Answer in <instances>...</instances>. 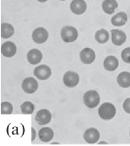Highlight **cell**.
Returning <instances> with one entry per match:
<instances>
[{"label": "cell", "mask_w": 130, "mask_h": 146, "mask_svg": "<svg viewBox=\"0 0 130 146\" xmlns=\"http://www.w3.org/2000/svg\"><path fill=\"white\" fill-rule=\"evenodd\" d=\"M116 107L110 103H104L98 110L99 116L104 120H110L116 115Z\"/></svg>", "instance_id": "6da1fadb"}, {"label": "cell", "mask_w": 130, "mask_h": 146, "mask_svg": "<svg viewBox=\"0 0 130 146\" xmlns=\"http://www.w3.org/2000/svg\"><path fill=\"white\" fill-rule=\"evenodd\" d=\"M78 37V32L72 26H65L61 31V38L66 43H72L76 41Z\"/></svg>", "instance_id": "7a4b0ae2"}, {"label": "cell", "mask_w": 130, "mask_h": 146, "mask_svg": "<svg viewBox=\"0 0 130 146\" xmlns=\"http://www.w3.org/2000/svg\"><path fill=\"white\" fill-rule=\"evenodd\" d=\"M100 101V95L97 91L88 90L84 94V103L88 108H95L99 104Z\"/></svg>", "instance_id": "3957f363"}, {"label": "cell", "mask_w": 130, "mask_h": 146, "mask_svg": "<svg viewBox=\"0 0 130 146\" xmlns=\"http://www.w3.org/2000/svg\"><path fill=\"white\" fill-rule=\"evenodd\" d=\"M49 33L44 28L40 27L36 29L32 34V39L37 44H43L47 41Z\"/></svg>", "instance_id": "277c9868"}, {"label": "cell", "mask_w": 130, "mask_h": 146, "mask_svg": "<svg viewBox=\"0 0 130 146\" xmlns=\"http://www.w3.org/2000/svg\"><path fill=\"white\" fill-rule=\"evenodd\" d=\"M21 87L26 94H33L37 90L38 83L33 77H28L23 80Z\"/></svg>", "instance_id": "5b68a950"}, {"label": "cell", "mask_w": 130, "mask_h": 146, "mask_svg": "<svg viewBox=\"0 0 130 146\" xmlns=\"http://www.w3.org/2000/svg\"><path fill=\"white\" fill-rule=\"evenodd\" d=\"M79 80V76L75 72L67 71L64 74L63 83L68 87H75L78 85Z\"/></svg>", "instance_id": "8992f818"}, {"label": "cell", "mask_w": 130, "mask_h": 146, "mask_svg": "<svg viewBox=\"0 0 130 146\" xmlns=\"http://www.w3.org/2000/svg\"><path fill=\"white\" fill-rule=\"evenodd\" d=\"M33 74L35 77L41 80H47L51 76V69L48 67L47 65H40L34 69Z\"/></svg>", "instance_id": "52a82bcc"}, {"label": "cell", "mask_w": 130, "mask_h": 146, "mask_svg": "<svg viewBox=\"0 0 130 146\" xmlns=\"http://www.w3.org/2000/svg\"><path fill=\"white\" fill-rule=\"evenodd\" d=\"M111 40L114 44L116 46L123 45L126 41V35L124 31L117 29L111 30Z\"/></svg>", "instance_id": "ba28073f"}, {"label": "cell", "mask_w": 130, "mask_h": 146, "mask_svg": "<svg viewBox=\"0 0 130 146\" xmlns=\"http://www.w3.org/2000/svg\"><path fill=\"white\" fill-rule=\"evenodd\" d=\"M96 55L95 52L91 48H86L83 49L80 53V59L81 62L85 64H92L95 60Z\"/></svg>", "instance_id": "9c48e42d"}, {"label": "cell", "mask_w": 130, "mask_h": 146, "mask_svg": "<svg viewBox=\"0 0 130 146\" xmlns=\"http://www.w3.org/2000/svg\"><path fill=\"white\" fill-rule=\"evenodd\" d=\"M1 52L3 56L6 58H12L17 52V47L15 44L12 41H6L1 47Z\"/></svg>", "instance_id": "30bf717a"}, {"label": "cell", "mask_w": 130, "mask_h": 146, "mask_svg": "<svg viewBox=\"0 0 130 146\" xmlns=\"http://www.w3.org/2000/svg\"><path fill=\"white\" fill-rule=\"evenodd\" d=\"M51 119H52V115L50 111L47 110H40L37 113L35 116V120L40 125L48 124L51 121Z\"/></svg>", "instance_id": "8fae6325"}, {"label": "cell", "mask_w": 130, "mask_h": 146, "mask_svg": "<svg viewBox=\"0 0 130 146\" xmlns=\"http://www.w3.org/2000/svg\"><path fill=\"white\" fill-rule=\"evenodd\" d=\"M70 9L74 14L81 15L87 9V4L84 0H72L70 4Z\"/></svg>", "instance_id": "7c38bea8"}, {"label": "cell", "mask_w": 130, "mask_h": 146, "mask_svg": "<svg viewBox=\"0 0 130 146\" xmlns=\"http://www.w3.org/2000/svg\"><path fill=\"white\" fill-rule=\"evenodd\" d=\"M84 139L86 142L89 144L96 143L100 139L99 131L95 128L88 129L84 133Z\"/></svg>", "instance_id": "4fadbf2b"}, {"label": "cell", "mask_w": 130, "mask_h": 146, "mask_svg": "<svg viewBox=\"0 0 130 146\" xmlns=\"http://www.w3.org/2000/svg\"><path fill=\"white\" fill-rule=\"evenodd\" d=\"M28 62L32 65H36L42 60L43 54L40 50L38 49H31L29 50L27 55Z\"/></svg>", "instance_id": "5bb4252c"}, {"label": "cell", "mask_w": 130, "mask_h": 146, "mask_svg": "<svg viewBox=\"0 0 130 146\" xmlns=\"http://www.w3.org/2000/svg\"><path fill=\"white\" fill-rule=\"evenodd\" d=\"M38 135H39V139L40 141L43 142H48L53 139L54 136V132L52 129H50L49 127H45L39 131Z\"/></svg>", "instance_id": "9a60e30c"}, {"label": "cell", "mask_w": 130, "mask_h": 146, "mask_svg": "<svg viewBox=\"0 0 130 146\" xmlns=\"http://www.w3.org/2000/svg\"><path fill=\"white\" fill-rule=\"evenodd\" d=\"M119 66L118 59L114 56H108L104 61V68L108 71H114Z\"/></svg>", "instance_id": "2e32d148"}, {"label": "cell", "mask_w": 130, "mask_h": 146, "mask_svg": "<svg viewBox=\"0 0 130 146\" xmlns=\"http://www.w3.org/2000/svg\"><path fill=\"white\" fill-rule=\"evenodd\" d=\"M128 16L126 13L123 12H118L111 19V23L114 26H123L126 23Z\"/></svg>", "instance_id": "e0dca14e"}, {"label": "cell", "mask_w": 130, "mask_h": 146, "mask_svg": "<svg viewBox=\"0 0 130 146\" xmlns=\"http://www.w3.org/2000/svg\"><path fill=\"white\" fill-rule=\"evenodd\" d=\"M118 6L116 0H104L102 3V9L105 13L108 15L113 14Z\"/></svg>", "instance_id": "ac0fdd59"}, {"label": "cell", "mask_w": 130, "mask_h": 146, "mask_svg": "<svg viewBox=\"0 0 130 146\" xmlns=\"http://www.w3.org/2000/svg\"><path fill=\"white\" fill-rule=\"evenodd\" d=\"M117 84L123 88H128L130 86V73L123 71L118 75L116 78Z\"/></svg>", "instance_id": "d6986e66"}, {"label": "cell", "mask_w": 130, "mask_h": 146, "mask_svg": "<svg viewBox=\"0 0 130 146\" xmlns=\"http://www.w3.org/2000/svg\"><path fill=\"white\" fill-rule=\"evenodd\" d=\"M14 33V27L9 23H3L1 25V37L3 38H9Z\"/></svg>", "instance_id": "ffe728a7"}, {"label": "cell", "mask_w": 130, "mask_h": 146, "mask_svg": "<svg viewBox=\"0 0 130 146\" xmlns=\"http://www.w3.org/2000/svg\"><path fill=\"white\" fill-rule=\"evenodd\" d=\"M95 40L100 44H104L109 40V32L105 29H100L95 33Z\"/></svg>", "instance_id": "44dd1931"}, {"label": "cell", "mask_w": 130, "mask_h": 146, "mask_svg": "<svg viewBox=\"0 0 130 146\" xmlns=\"http://www.w3.org/2000/svg\"><path fill=\"white\" fill-rule=\"evenodd\" d=\"M21 110L23 114H32L34 111V105L30 101H26L21 105Z\"/></svg>", "instance_id": "7402d4cb"}, {"label": "cell", "mask_w": 130, "mask_h": 146, "mask_svg": "<svg viewBox=\"0 0 130 146\" xmlns=\"http://www.w3.org/2000/svg\"><path fill=\"white\" fill-rule=\"evenodd\" d=\"M13 112V106L9 102H3L1 104V114H12Z\"/></svg>", "instance_id": "603a6c76"}, {"label": "cell", "mask_w": 130, "mask_h": 146, "mask_svg": "<svg viewBox=\"0 0 130 146\" xmlns=\"http://www.w3.org/2000/svg\"><path fill=\"white\" fill-rule=\"evenodd\" d=\"M121 58H122L124 62L127 63V64H130V47L125 48L122 51Z\"/></svg>", "instance_id": "cb8c5ba5"}, {"label": "cell", "mask_w": 130, "mask_h": 146, "mask_svg": "<svg viewBox=\"0 0 130 146\" xmlns=\"http://www.w3.org/2000/svg\"><path fill=\"white\" fill-rule=\"evenodd\" d=\"M123 110L128 114H130V98L126 99L123 103Z\"/></svg>", "instance_id": "d4e9b609"}, {"label": "cell", "mask_w": 130, "mask_h": 146, "mask_svg": "<svg viewBox=\"0 0 130 146\" xmlns=\"http://www.w3.org/2000/svg\"><path fill=\"white\" fill-rule=\"evenodd\" d=\"M36 135H37V133H36V131L34 129V128H31V141H34V139L36 138Z\"/></svg>", "instance_id": "484cf974"}, {"label": "cell", "mask_w": 130, "mask_h": 146, "mask_svg": "<svg viewBox=\"0 0 130 146\" xmlns=\"http://www.w3.org/2000/svg\"><path fill=\"white\" fill-rule=\"evenodd\" d=\"M37 1L38 2H40V3H45L47 0H37Z\"/></svg>", "instance_id": "4316f807"}, {"label": "cell", "mask_w": 130, "mask_h": 146, "mask_svg": "<svg viewBox=\"0 0 130 146\" xmlns=\"http://www.w3.org/2000/svg\"><path fill=\"white\" fill-rule=\"evenodd\" d=\"M101 144H107V143H106V142H100V145H101Z\"/></svg>", "instance_id": "83f0119b"}, {"label": "cell", "mask_w": 130, "mask_h": 146, "mask_svg": "<svg viewBox=\"0 0 130 146\" xmlns=\"http://www.w3.org/2000/svg\"><path fill=\"white\" fill-rule=\"evenodd\" d=\"M61 1H65V0H61Z\"/></svg>", "instance_id": "f1b7e54d"}]
</instances>
